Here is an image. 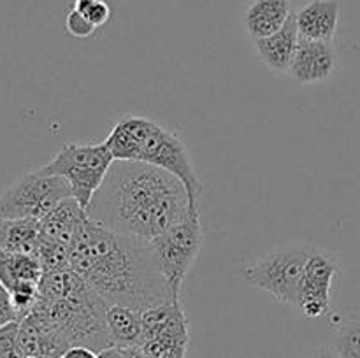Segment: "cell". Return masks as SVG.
Segmentation results:
<instances>
[{
  "label": "cell",
  "mask_w": 360,
  "mask_h": 358,
  "mask_svg": "<svg viewBox=\"0 0 360 358\" xmlns=\"http://www.w3.org/2000/svg\"><path fill=\"white\" fill-rule=\"evenodd\" d=\"M341 272V262L336 253L316 248L306 265L304 277L299 295V305L302 314L308 318L326 316L330 309V291L336 277Z\"/></svg>",
  "instance_id": "obj_9"
},
{
  "label": "cell",
  "mask_w": 360,
  "mask_h": 358,
  "mask_svg": "<svg viewBox=\"0 0 360 358\" xmlns=\"http://www.w3.org/2000/svg\"><path fill=\"white\" fill-rule=\"evenodd\" d=\"M292 13L290 0H253L245 13V28L255 42L276 34Z\"/></svg>",
  "instance_id": "obj_15"
},
{
  "label": "cell",
  "mask_w": 360,
  "mask_h": 358,
  "mask_svg": "<svg viewBox=\"0 0 360 358\" xmlns=\"http://www.w3.org/2000/svg\"><path fill=\"white\" fill-rule=\"evenodd\" d=\"M21 358H37V357H21Z\"/></svg>",
  "instance_id": "obj_28"
},
{
  "label": "cell",
  "mask_w": 360,
  "mask_h": 358,
  "mask_svg": "<svg viewBox=\"0 0 360 358\" xmlns=\"http://www.w3.org/2000/svg\"><path fill=\"white\" fill-rule=\"evenodd\" d=\"M65 28L67 32L76 39H86L97 30V27H95L83 13H79V11L74 9V7L69 11V14H67Z\"/></svg>",
  "instance_id": "obj_21"
},
{
  "label": "cell",
  "mask_w": 360,
  "mask_h": 358,
  "mask_svg": "<svg viewBox=\"0 0 360 358\" xmlns=\"http://www.w3.org/2000/svg\"><path fill=\"white\" fill-rule=\"evenodd\" d=\"M130 350L132 347H105V350L98 351L97 358H130Z\"/></svg>",
  "instance_id": "obj_24"
},
{
  "label": "cell",
  "mask_w": 360,
  "mask_h": 358,
  "mask_svg": "<svg viewBox=\"0 0 360 358\" xmlns=\"http://www.w3.org/2000/svg\"><path fill=\"white\" fill-rule=\"evenodd\" d=\"M42 274V265L35 255L0 249V283L11 293L18 321L37 305Z\"/></svg>",
  "instance_id": "obj_8"
},
{
  "label": "cell",
  "mask_w": 360,
  "mask_h": 358,
  "mask_svg": "<svg viewBox=\"0 0 360 358\" xmlns=\"http://www.w3.org/2000/svg\"><path fill=\"white\" fill-rule=\"evenodd\" d=\"M299 39L301 37H299L297 20H295V13H292L287 23L276 34L269 35L266 39H259V41H255V46L260 60L273 72L285 74L290 69Z\"/></svg>",
  "instance_id": "obj_13"
},
{
  "label": "cell",
  "mask_w": 360,
  "mask_h": 358,
  "mask_svg": "<svg viewBox=\"0 0 360 358\" xmlns=\"http://www.w3.org/2000/svg\"><path fill=\"white\" fill-rule=\"evenodd\" d=\"M69 251L70 269L108 304L144 311L174 298L150 242L112 232L88 218Z\"/></svg>",
  "instance_id": "obj_2"
},
{
  "label": "cell",
  "mask_w": 360,
  "mask_h": 358,
  "mask_svg": "<svg viewBox=\"0 0 360 358\" xmlns=\"http://www.w3.org/2000/svg\"><path fill=\"white\" fill-rule=\"evenodd\" d=\"M115 160H132L164 168L188 192L192 211H200L202 183L181 137L146 116L127 114L112 125L104 140Z\"/></svg>",
  "instance_id": "obj_3"
},
{
  "label": "cell",
  "mask_w": 360,
  "mask_h": 358,
  "mask_svg": "<svg viewBox=\"0 0 360 358\" xmlns=\"http://www.w3.org/2000/svg\"><path fill=\"white\" fill-rule=\"evenodd\" d=\"M94 2L95 0H74V9H77L79 13H84Z\"/></svg>",
  "instance_id": "obj_26"
},
{
  "label": "cell",
  "mask_w": 360,
  "mask_h": 358,
  "mask_svg": "<svg viewBox=\"0 0 360 358\" xmlns=\"http://www.w3.org/2000/svg\"><path fill=\"white\" fill-rule=\"evenodd\" d=\"M112 161L115 157L105 142H67L41 168L46 174L60 175L65 179L74 199L88 211L91 199L104 183Z\"/></svg>",
  "instance_id": "obj_5"
},
{
  "label": "cell",
  "mask_w": 360,
  "mask_h": 358,
  "mask_svg": "<svg viewBox=\"0 0 360 358\" xmlns=\"http://www.w3.org/2000/svg\"><path fill=\"white\" fill-rule=\"evenodd\" d=\"M41 241V221L0 218V249L35 255Z\"/></svg>",
  "instance_id": "obj_17"
},
{
  "label": "cell",
  "mask_w": 360,
  "mask_h": 358,
  "mask_svg": "<svg viewBox=\"0 0 360 358\" xmlns=\"http://www.w3.org/2000/svg\"><path fill=\"white\" fill-rule=\"evenodd\" d=\"M338 67V53L333 41L299 39L288 74L299 84H315L327 81Z\"/></svg>",
  "instance_id": "obj_10"
},
{
  "label": "cell",
  "mask_w": 360,
  "mask_h": 358,
  "mask_svg": "<svg viewBox=\"0 0 360 358\" xmlns=\"http://www.w3.org/2000/svg\"><path fill=\"white\" fill-rule=\"evenodd\" d=\"M202 242L204 232L200 213L190 214L186 220L179 221L150 241L158 269L174 298H181L183 283L199 256Z\"/></svg>",
  "instance_id": "obj_7"
},
{
  "label": "cell",
  "mask_w": 360,
  "mask_h": 358,
  "mask_svg": "<svg viewBox=\"0 0 360 358\" xmlns=\"http://www.w3.org/2000/svg\"><path fill=\"white\" fill-rule=\"evenodd\" d=\"M299 37L308 41H334L340 23L336 0H309L295 13Z\"/></svg>",
  "instance_id": "obj_11"
},
{
  "label": "cell",
  "mask_w": 360,
  "mask_h": 358,
  "mask_svg": "<svg viewBox=\"0 0 360 358\" xmlns=\"http://www.w3.org/2000/svg\"><path fill=\"white\" fill-rule=\"evenodd\" d=\"M83 14L98 28L109 21V18H111V7H109V4L105 0H95Z\"/></svg>",
  "instance_id": "obj_22"
},
{
  "label": "cell",
  "mask_w": 360,
  "mask_h": 358,
  "mask_svg": "<svg viewBox=\"0 0 360 358\" xmlns=\"http://www.w3.org/2000/svg\"><path fill=\"white\" fill-rule=\"evenodd\" d=\"M334 351L340 358H360V314L340 323L334 337Z\"/></svg>",
  "instance_id": "obj_19"
},
{
  "label": "cell",
  "mask_w": 360,
  "mask_h": 358,
  "mask_svg": "<svg viewBox=\"0 0 360 358\" xmlns=\"http://www.w3.org/2000/svg\"><path fill=\"white\" fill-rule=\"evenodd\" d=\"M195 213L176 175L132 160L112 161L88 206V216L102 227L146 242Z\"/></svg>",
  "instance_id": "obj_1"
},
{
  "label": "cell",
  "mask_w": 360,
  "mask_h": 358,
  "mask_svg": "<svg viewBox=\"0 0 360 358\" xmlns=\"http://www.w3.org/2000/svg\"><path fill=\"white\" fill-rule=\"evenodd\" d=\"M35 256L41 262L42 272H58V270L70 269L69 246L44 237L42 234L37 249H35Z\"/></svg>",
  "instance_id": "obj_18"
},
{
  "label": "cell",
  "mask_w": 360,
  "mask_h": 358,
  "mask_svg": "<svg viewBox=\"0 0 360 358\" xmlns=\"http://www.w3.org/2000/svg\"><path fill=\"white\" fill-rule=\"evenodd\" d=\"M69 197L72 192L65 179L35 168L20 175L0 195V218L41 221Z\"/></svg>",
  "instance_id": "obj_6"
},
{
  "label": "cell",
  "mask_w": 360,
  "mask_h": 358,
  "mask_svg": "<svg viewBox=\"0 0 360 358\" xmlns=\"http://www.w3.org/2000/svg\"><path fill=\"white\" fill-rule=\"evenodd\" d=\"M88 211L74 197L62 200L51 213L41 220V234L56 242L70 246L77 232L88 220Z\"/></svg>",
  "instance_id": "obj_14"
},
{
  "label": "cell",
  "mask_w": 360,
  "mask_h": 358,
  "mask_svg": "<svg viewBox=\"0 0 360 358\" xmlns=\"http://www.w3.org/2000/svg\"><path fill=\"white\" fill-rule=\"evenodd\" d=\"M20 321H11L0 326V358H21Z\"/></svg>",
  "instance_id": "obj_20"
},
{
  "label": "cell",
  "mask_w": 360,
  "mask_h": 358,
  "mask_svg": "<svg viewBox=\"0 0 360 358\" xmlns=\"http://www.w3.org/2000/svg\"><path fill=\"white\" fill-rule=\"evenodd\" d=\"M60 358H97V353L90 347L84 346H72L65 351Z\"/></svg>",
  "instance_id": "obj_23"
},
{
  "label": "cell",
  "mask_w": 360,
  "mask_h": 358,
  "mask_svg": "<svg viewBox=\"0 0 360 358\" xmlns=\"http://www.w3.org/2000/svg\"><path fill=\"white\" fill-rule=\"evenodd\" d=\"M105 325L111 344L116 347H139L143 344V319L141 311L125 305L109 304Z\"/></svg>",
  "instance_id": "obj_16"
},
{
  "label": "cell",
  "mask_w": 360,
  "mask_h": 358,
  "mask_svg": "<svg viewBox=\"0 0 360 358\" xmlns=\"http://www.w3.org/2000/svg\"><path fill=\"white\" fill-rule=\"evenodd\" d=\"M130 358H150V357H146V354L141 351V347H132V350H130Z\"/></svg>",
  "instance_id": "obj_27"
},
{
  "label": "cell",
  "mask_w": 360,
  "mask_h": 358,
  "mask_svg": "<svg viewBox=\"0 0 360 358\" xmlns=\"http://www.w3.org/2000/svg\"><path fill=\"white\" fill-rule=\"evenodd\" d=\"M143 343L155 337H190L181 298H171L141 311Z\"/></svg>",
  "instance_id": "obj_12"
},
{
  "label": "cell",
  "mask_w": 360,
  "mask_h": 358,
  "mask_svg": "<svg viewBox=\"0 0 360 358\" xmlns=\"http://www.w3.org/2000/svg\"><path fill=\"white\" fill-rule=\"evenodd\" d=\"M313 251L315 246L304 242L280 246L245 265L243 277L252 286L273 295L281 304L297 307L302 277Z\"/></svg>",
  "instance_id": "obj_4"
},
{
  "label": "cell",
  "mask_w": 360,
  "mask_h": 358,
  "mask_svg": "<svg viewBox=\"0 0 360 358\" xmlns=\"http://www.w3.org/2000/svg\"><path fill=\"white\" fill-rule=\"evenodd\" d=\"M306 358H340V354L334 351V347H316Z\"/></svg>",
  "instance_id": "obj_25"
}]
</instances>
